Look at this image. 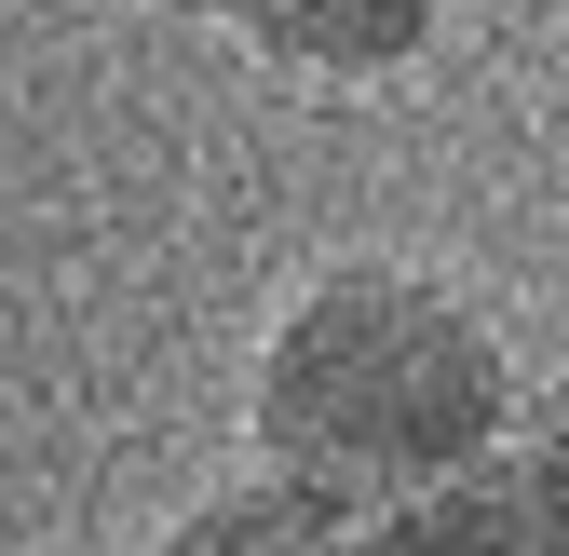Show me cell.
<instances>
[{"instance_id":"cell-1","label":"cell","mask_w":569,"mask_h":556,"mask_svg":"<svg viewBox=\"0 0 569 556\" xmlns=\"http://www.w3.org/2000/svg\"><path fill=\"white\" fill-rule=\"evenodd\" d=\"M516 421V354L461 286L407 258H326L284 286L244 367V461L299 475L312 503L367 516L420 475L502 448Z\"/></svg>"},{"instance_id":"cell-2","label":"cell","mask_w":569,"mask_h":556,"mask_svg":"<svg viewBox=\"0 0 569 556\" xmlns=\"http://www.w3.org/2000/svg\"><path fill=\"white\" fill-rule=\"evenodd\" d=\"M352 556H569V489L516 448H475L352 516Z\"/></svg>"},{"instance_id":"cell-3","label":"cell","mask_w":569,"mask_h":556,"mask_svg":"<svg viewBox=\"0 0 569 556\" xmlns=\"http://www.w3.org/2000/svg\"><path fill=\"white\" fill-rule=\"evenodd\" d=\"M231 28L299 82H393L435 54L448 0H231Z\"/></svg>"},{"instance_id":"cell-4","label":"cell","mask_w":569,"mask_h":556,"mask_svg":"<svg viewBox=\"0 0 569 556\" xmlns=\"http://www.w3.org/2000/svg\"><path fill=\"white\" fill-rule=\"evenodd\" d=\"M352 516L339 503H312L299 475H271V461H244V475H218L203 503H177L163 529H150V556H326Z\"/></svg>"},{"instance_id":"cell-5","label":"cell","mask_w":569,"mask_h":556,"mask_svg":"<svg viewBox=\"0 0 569 556\" xmlns=\"http://www.w3.org/2000/svg\"><path fill=\"white\" fill-rule=\"evenodd\" d=\"M502 448H516V461H542L556 489H569V367H556V380H516V421H502Z\"/></svg>"},{"instance_id":"cell-6","label":"cell","mask_w":569,"mask_h":556,"mask_svg":"<svg viewBox=\"0 0 569 556\" xmlns=\"http://www.w3.org/2000/svg\"><path fill=\"white\" fill-rule=\"evenodd\" d=\"M150 14H177V28H231V0H150Z\"/></svg>"},{"instance_id":"cell-7","label":"cell","mask_w":569,"mask_h":556,"mask_svg":"<svg viewBox=\"0 0 569 556\" xmlns=\"http://www.w3.org/2000/svg\"><path fill=\"white\" fill-rule=\"evenodd\" d=\"M326 556H352V529H339V543H326Z\"/></svg>"}]
</instances>
